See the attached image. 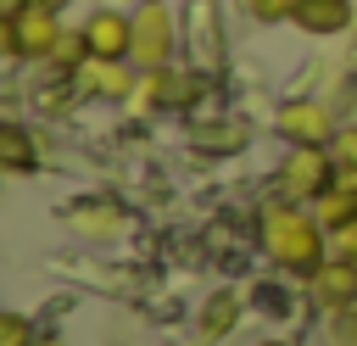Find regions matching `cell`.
I'll return each mask as SVG.
<instances>
[{"instance_id": "6da1fadb", "label": "cell", "mask_w": 357, "mask_h": 346, "mask_svg": "<svg viewBox=\"0 0 357 346\" xmlns=\"http://www.w3.org/2000/svg\"><path fill=\"white\" fill-rule=\"evenodd\" d=\"M324 223L318 212H301L296 201H279L262 212V240H268V257L296 268V273H318L324 268Z\"/></svg>"}, {"instance_id": "7a4b0ae2", "label": "cell", "mask_w": 357, "mask_h": 346, "mask_svg": "<svg viewBox=\"0 0 357 346\" xmlns=\"http://www.w3.org/2000/svg\"><path fill=\"white\" fill-rule=\"evenodd\" d=\"M335 179H340V167H335L329 145H296V151L284 156V167H279V190H284V201H318Z\"/></svg>"}, {"instance_id": "3957f363", "label": "cell", "mask_w": 357, "mask_h": 346, "mask_svg": "<svg viewBox=\"0 0 357 346\" xmlns=\"http://www.w3.org/2000/svg\"><path fill=\"white\" fill-rule=\"evenodd\" d=\"M173 45H178V22H173V11L162 6V0H151V6H139L134 11V50H128V61L134 67H167L173 61Z\"/></svg>"}, {"instance_id": "277c9868", "label": "cell", "mask_w": 357, "mask_h": 346, "mask_svg": "<svg viewBox=\"0 0 357 346\" xmlns=\"http://www.w3.org/2000/svg\"><path fill=\"white\" fill-rule=\"evenodd\" d=\"M56 6H61V0H28V6L17 11V56L50 61V50H56V39H61Z\"/></svg>"}, {"instance_id": "5b68a950", "label": "cell", "mask_w": 357, "mask_h": 346, "mask_svg": "<svg viewBox=\"0 0 357 346\" xmlns=\"http://www.w3.org/2000/svg\"><path fill=\"white\" fill-rule=\"evenodd\" d=\"M84 39H89V56H95V61H128V50H134V17H123V11H95V17L84 22Z\"/></svg>"}, {"instance_id": "8992f818", "label": "cell", "mask_w": 357, "mask_h": 346, "mask_svg": "<svg viewBox=\"0 0 357 346\" xmlns=\"http://www.w3.org/2000/svg\"><path fill=\"white\" fill-rule=\"evenodd\" d=\"M279 134H284L290 145H329V140H335V117H329V106H318V100H290V106L279 112Z\"/></svg>"}, {"instance_id": "52a82bcc", "label": "cell", "mask_w": 357, "mask_h": 346, "mask_svg": "<svg viewBox=\"0 0 357 346\" xmlns=\"http://www.w3.org/2000/svg\"><path fill=\"white\" fill-rule=\"evenodd\" d=\"M312 296L335 313V307H351L357 301V262L351 257H329L318 273H312Z\"/></svg>"}, {"instance_id": "ba28073f", "label": "cell", "mask_w": 357, "mask_h": 346, "mask_svg": "<svg viewBox=\"0 0 357 346\" xmlns=\"http://www.w3.org/2000/svg\"><path fill=\"white\" fill-rule=\"evenodd\" d=\"M290 22L301 33H340L351 22V0H296Z\"/></svg>"}, {"instance_id": "9c48e42d", "label": "cell", "mask_w": 357, "mask_h": 346, "mask_svg": "<svg viewBox=\"0 0 357 346\" xmlns=\"http://www.w3.org/2000/svg\"><path fill=\"white\" fill-rule=\"evenodd\" d=\"M312 212H318V223H324L329 234H340L346 223H357V179H346V173H340V179L318 195V206H312Z\"/></svg>"}, {"instance_id": "30bf717a", "label": "cell", "mask_w": 357, "mask_h": 346, "mask_svg": "<svg viewBox=\"0 0 357 346\" xmlns=\"http://www.w3.org/2000/svg\"><path fill=\"white\" fill-rule=\"evenodd\" d=\"M78 78H84V89H95V95H112V100H117V95H134V78L123 73V61H95V56H89Z\"/></svg>"}, {"instance_id": "8fae6325", "label": "cell", "mask_w": 357, "mask_h": 346, "mask_svg": "<svg viewBox=\"0 0 357 346\" xmlns=\"http://www.w3.org/2000/svg\"><path fill=\"white\" fill-rule=\"evenodd\" d=\"M33 162H39V151H33L28 128L22 123H0V167L6 173H28Z\"/></svg>"}, {"instance_id": "7c38bea8", "label": "cell", "mask_w": 357, "mask_h": 346, "mask_svg": "<svg viewBox=\"0 0 357 346\" xmlns=\"http://www.w3.org/2000/svg\"><path fill=\"white\" fill-rule=\"evenodd\" d=\"M50 61H56V67H67V73H84V61H89V39H84V28H61V39H56Z\"/></svg>"}, {"instance_id": "4fadbf2b", "label": "cell", "mask_w": 357, "mask_h": 346, "mask_svg": "<svg viewBox=\"0 0 357 346\" xmlns=\"http://www.w3.org/2000/svg\"><path fill=\"white\" fill-rule=\"evenodd\" d=\"M329 156H335V167H340L346 179H357V128H335Z\"/></svg>"}, {"instance_id": "5bb4252c", "label": "cell", "mask_w": 357, "mask_h": 346, "mask_svg": "<svg viewBox=\"0 0 357 346\" xmlns=\"http://www.w3.org/2000/svg\"><path fill=\"white\" fill-rule=\"evenodd\" d=\"M234 318H240L234 296H212V301H206V318H201V329H206V335H218V329H229Z\"/></svg>"}, {"instance_id": "9a60e30c", "label": "cell", "mask_w": 357, "mask_h": 346, "mask_svg": "<svg viewBox=\"0 0 357 346\" xmlns=\"http://www.w3.org/2000/svg\"><path fill=\"white\" fill-rule=\"evenodd\" d=\"M329 346H357V301H351V307H335V318H329Z\"/></svg>"}, {"instance_id": "2e32d148", "label": "cell", "mask_w": 357, "mask_h": 346, "mask_svg": "<svg viewBox=\"0 0 357 346\" xmlns=\"http://www.w3.org/2000/svg\"><path fill=\"white\" fill-rule=\"evenodd\" d=\"M0 346H33V324L22 313H0Z\"/></svg>"}, {"instance_id": "e0dca14e", "label": "cell", "mask_w": 357, "mask_h": 346, "mask_svg": "<svg viewBox=\"0 0 357 346\" xmlns=\"http://www.w3.org/2000/svg\"><path fill=\"white\" fill-rule=\"evenodd\" d=\"M245 6H251L257 22H284V17L296 11V0H245Z\"/></svg>"}, {"instance_id": "ac0fdd59", "label": "cell", "mask_w": 357, "mask_h": 346, "mask_svg": "<svg viewBox=\"0 0 357 346\" xmlns=\"http://www.w3.org/2000/svg\"><path fill=\"white\" fill-rule=\"evenodd\" d=\"M78 229H95V234H112L117 218L106 212V201H95V212H78Z\"/></svg>"}, {"instance_id": "d6986e66", "label": "cell", "mask_w": 357, "mask_h": 346, "mask_svg": "<svg viewBox=\"0 0 357 346\" xmlns=\"http://www.w3.org/2000/svg\"><path fill=\"white\" fill-rule=\"evenodd\" d=\"M335 251H340V257H351V262H357V223H346V229H340V234H335Z\"/></svg>"}, {"instance_id": "ffe728a7", "label": "cell", "mask_w": 357, "mask_h": 346, "mask_svg": "<svg viewBox=\"0 0 357 346\" xmlns=\"http://www.w3.org/2000/svg\"><path fill=\"white\" fill-rule=\"evenodd\" d=\"M262 346H290V340H262Z\"/></svg>"}, {"instance_id": "44dd1931", "label": "cell", "mask_w": 357, "mask_h": 346, "mask_svg": "<svg viewBox=\"0 0 357 346\" xmlns=\"http://www.w3.org/2000/svg\"><path fill=\"white\" fill-rule=\"evenodd\" d=\"M39 346H61V340H39Z\"/></svg>"}]
</instances>
